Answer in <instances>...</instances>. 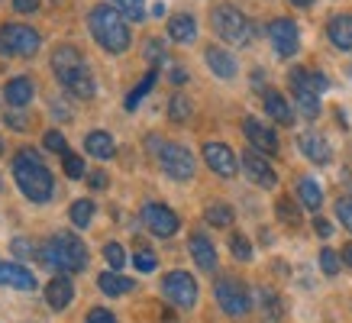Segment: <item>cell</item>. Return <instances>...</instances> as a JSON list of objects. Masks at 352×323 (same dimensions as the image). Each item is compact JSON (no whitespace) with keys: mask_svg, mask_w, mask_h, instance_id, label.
Masks as SVG:
<instances>
[{"mask_svg":"<svg viewBox=\"0 0 352 323\" xmlns=\"http://www.w3.org/2000/svg\"><path fill=\"white\" fill-rule=\"evenodd\" d=\"M52 71L55 78L62 81V87L78 100H91L94 97V78H91V68L81 58L75 45H58L52 52Z\"/></svg>","mask_w":352,"mask_h":323,"instance_id":"1","label":"cell"},{"mask_svg":"<svg viewBox=\"0 0 352 323\" xmlns=\"http://www.w3.org/2000/svg\"><path fill=\"white\" fill-rule=\"evenodd\" d=\"M13 178H16L20 191L30 197L32 204H45L52 197V172L45 168L39 152L20 149V155L13 159Z\"/></svg>","mask_w":352,"mask_h":323,"instance_id":"2","label":"cell"},{"mask_svg":"<svg viewBox=\"0 0 352 323\" xmlns=\"http://www.w3.org/2000/svg\"><path fill=\"white\" fill-rule=\"evenodd\" d=\"M87 26H91V36H94L100 49H107L110 55H120L129 49V26L123 20V13H117L113 7L100 3L87 13Z\"/></svg>","mask_w":352,"mask_h":323,"instance_id":"3","label":"cell"},{"mask_svg":"<svg viewBox=\"0 0 352 323\" xmlns=\"http://www.w3.org/2000/svg\"><path fill=\"white\" fill-rule=\"evenodd\" d=\"M43 258L45 265L58 275H75V271H85L87 269V246L81 243V236L75 233H55L43 249Z\"/></svg>","mask_w":352,"mask_h":323,"instance_id":"4","label":"cell"},{"mask_svg":"<svg viewBox=\"0 0 352 323\" xmlns=\"http://www.w3.org/2000/svg\"><path fill=\"white\" fill-rule=\"evenodd\" d=\"M291 94H294V104L307 120L320 117V94L330 87V81L320 75V71H310V68H291Z\"/></svg>","mask_w":352,"mask_h":323,"instance_id":"5","label":"cell"},{"mask_svg":"<svg viewBox=\"0 0 352 323\" xmlns=\"http://www.w3.org/2000/svg\"><path fill=\"white\" fill-rule=\"evenodd\" d=\"M210 26H214L217 36L230 45H249L252 43V23H249V16H245L243 10L230 7V3L214 7V13H210Z\"/></svg>","mask_w":352,"mask_h":323,"instance_id":"6","label":"cell"},{"mask_svg":"<svg viewBox=\"0 0 352 323\" xmlns=\"http://www.w3.org/2000/svg\"><path fill=\"white\" fill-rule=\"evenodd\" d=\"M149 146L155 149L162 172L175 178V181H191L194 178V155L178 142H165V140H149Z\"/></svg>","mask_w":352,"mask_h":323,"instance_id":"7","label":"cell"},{"mask_svg":"<svg viewBox=\"0 0 352 323\" xmlns=\"http://www.w3.org/2000/svg\"><path fill=\"white\" fill-rule=\"evenodd\" d=\"M43 45V36L32 30V26H23V23H7L0 30V52L3 55H36Z\"/></svg>","mask_w":352,"mask_h":323,"instance_id":"8","label":"cell"},{"mask_svg":"<svg viewBox=\"0 0 352 323\" xmlns=\"http://www.w3.org/2000/svg\"><path fill=\"white\" fill-rule=\"evenodd\" d=\"M162 294H165V301H171L175 307H182V311H191L194 304H197V281L188 275V271H168L165 281H162Z\"/></svg>","mask_w":352,"mask_h":323,"instance_id":"9","label":"cell"},{"mask_svg":"<svg viewBox=\"0 0 352 323\" xmlns=\"http://www.w3.org/2000/svg\"><path fill=\"white\" fill-rule=\"evenodd\" d=\"M214 294H217V304L223 307L226 317H245L249 307H252V304H249V291H245V285L239 278H220Z\"/></svg>","mask_w":352,"mask_h":323,"instance_id":"10","label":"cell"},{"mask_svg":"<svg viewBox=\"0 0 352 323\" xmlns=\"http://www.w3.org/2000/svg\"><path fill=\"white\" fill-rule=\"evenodd\" d=\"M142 223H146V230H149L152 236L159 239H168L178 233V214L171 210V207L159 204V201H149V204L142 207Z\"/></svg>","mask_w":352,"mask_h":323,"instance_id":"11","label":"cell"},{"mask_svg":"<svg viewBox=\"0 0 352 323\" xmlns=\"http://www.w3.org/2000/svg\"><path fill=\"white\" fill-rule=\"evenodd\" d=\"M268 39L275 45V52L281 58H291V55H298L300 49V32L294 26V20H285V16H278V20L268 23Z\"/></svg>","mask_w":352,"mask_h":323,"instance_id":"12","label":"cell"},{"mask_svg":"<svg viewBox=\"0 0 352 323\" xmlns=\"http://www.w3.org/2000/svg\"><path fill=\"white\" fill-rule=\"evenodd\" d=\"M204 162H207V168L217 172L220 178H236V172H239L236 152L230 149L226 142H204Z\"/></svg>","mask_w":352,"mask_h":323,"instance_id":"13","label":"cell"},{"mask_svg":"<svg viewBox=\"0 0 352 323\" xmlns=\"http://www.w3.org/2000/svg\"><path fill=\"white\" fill-rule=\"evenodd\" d=\"M243 133L249 136V142L256 146V152H265V155H278V136H275V129L265 126L262 120L245 117V120H243Z\"/></svg>","mask_w":352,"mask_h":323,"instance_id":"14","label":"cell"},{"mask_svg":"<svg viewBox=\"0 0 352 323\" xmlns=\"http://www.w3.org/2000/svg\"><path fill=\"white\" fill-rule=\"evenodd\" d=\"M243 172L249 175V178H252L258 188H275V184H278L275 168H272L265 155H262V152H256V149L243 155Z\"/></svg>","mask_w":352,"mask_h":323,"instance_id":"15","label":"cell"},{"mask_svg":"<svg viewBox=\"0 0 352 323\" xmlns=\"http://www.w3.org/2000/svg\"><path fill=\"white\" fill-rule=\"evenodd\" d=\"M262 104H265V113L275 120V123H281V126H291V123H294V110H291L288 97L281 94V91L268 87L265 94H262Z\"/></svg>","mask_w":352,"mask_h":323,"instance_id":"16","label":"cell"},{"mask_svg":"<svg viewBox=\"0 0 352 323\" xmlns=\"http://www.w3.org/2000/svg\"><path fill=\"white\" fill-rule=\"evenodd\" d=\"M0 285L16 291H36V278L30 269H23L20 262H0Z\"/></svg>","mask_w":352,"mask_h":323,"instance_id":"17","label":"cell"},{"mask_svg":"<svg viewBox=\"0 0 352 323\" xmlns=\"http://www.w3.org/2000/svg\"><path fill=\"white\" fill-rule=\"evenodd\" d=\"M72 298H75V288H72L68 275H55V278L45 285V301H49L52 311H65V307L72 304Z\"/></svg>","mask_w":352,"mask_h":323,"instance_id":"18","label":"cell"},{"mask_svg":"<svg viewBox=\"0 0 352 323\" xmlns=\"http://www.w3.org/2000/svg\"><path fill=\"white\" fill-rule=\"evenodd\" d=\"M204 62L210 65V71H214L217 78H223V81L236 78V58L226 52V49H220V45H207V52H204Z\"/></svg>","mask_w":352,"mask_h":323,"instance_id":"19","label":"cell"},{"mask_svg":"<svg viewBox=\"0 0 352 323\" xmlns=\"http://www.w3.org/2000/svg\"><path fill=\"white\" fill-rule=\"evenodd\" d=\"M298 146L314 165H327V162H330V142L323 140L320 133H300Z\"/></svg>","mask_w":352,"mask_h":323,"instance_id":"20","label":"cell"},{"mask_svg":"<svg viewBox=\"0 0 352 323\" xmlns=\"http://www.w3.org/2000/svg\"><path fill=\"white\" fill-rule=\"evenodd\" d=\"M327 32H330V43L336 45V49H342V52H352V16H349V13L333 16L330 26H327Z\"/></svg>","mask_w":352,"mask_h":323,"instance_id":"21","label":"cell"},{"mask_svg":"<svg viewBox=\"0 0 352 323\" xmlns=\"http://www.w3.org/2000/svg\"><path fill=\"white\" fill-rule=\"evenodd\" d=\"M191 256H194V262H197V269L201 271H214L217 269V249H214V243L207 236H191Z\"/></svg>","mask_w":352,"mask_h":323,"instance_id":"22","label":"cell"},{"mask_svg":"<svg viewBox=\"0 0 352 323\" xmlns=\"http://www.w3.org/2000/svg\"><path fill=\"white\" fill-rule=\"evenodd\" d=\"M32 94H36V87H32L30 78H10L7 87H3V97H7L10 107H26L32 100Z\"/></svg>","mask_w":352,"mask_h":323,"instance_id":"23","label":"cell"},{"mask_svg":"<svg viewBox=\"0 0 352 323\" xmlns=\"http://www.w3.org/2000/svg\"><path fill=\"white\" fill-rule=\"evenodd\" d=\"M168 36L175 43H194L197 36V23H194L191 13H175L168 20Z\"/></svg>","mask_w":352,"mask_h":323,"instance_id":"24","label":"cell"},{"mask_svg":"<svg viewBox=\"0 0 352 323\" xmlns=\"http://www.w3.org/2000/svg\"><path fill=\"white\" fill-rule=\"evenodd\" d=\"M97 288L104 291L107 298H120V294L133 291V281H129L126 275H117V271H104V275L97 278Z\"/></svg>","mask_w":352,"mask_h":323,"instance_id":"25","label":"cell"},{"mask_svg":"<svg viewBox=\"0 0 352 323\" xmlns=\"http://www.w3.org/2000/svg\"><path fill=\"white\" fill-rule=\"evenodd\" d=\"M85 149L94 155V159H110L113 152H117V146H113V136H107V133H87V140H85Z\"/></svg>","mask_w":352,"mask_h":323,"instance_id":"26","label":"cell"},{"mask_svg":"<svg viewBox=\"0 0 352 323\" xmlns=\"http://www.w3.org/2000/svg\"><path fill=\"white\" fill-rule=\"evenodd\" d=\"M155 81H159V68H149V71L142 75V81H139V85L126 94V110H136L139 104H142V97H146L152 87H155Z\"/></svg>","mask_w":352,"mask_h":323,"instance_id":"27","label":"cell"},{"mask_svg":"<svg viewBox=\"0 0 352 323\" xmlns=\"http://www.w3.org/2000/svg\"><path fill=\"white\" fill-rule=\"evenodd\" d=\"M298 194H300V204L307 207V210H320V204H323V188L314 181V178H300Z\"/></svg>","mask_w":352,"mask_h":323,"instance_id":"28","label":"cell"},{"mask_svg":"<svg viewBox=\"0 0 352 323\" xmlns=\"http://www.w3.org/2000/svg\"><path fill=\"white\" fill-rule=\"evenodd\" d=\"M258 307H262V317H265V320H281V313H285L281 298H278L272 288H258Z\"/></svg>","mask_w":352,"mask_h":323,"instance_id":"29","label":"cell"},{"mask_svg":"<svg viewBox=\"0 0 352 323\" xmlns=\"http://www.w3.org/2000/svg\"><path fill=\"white\" fill-rule=\"evenodd\" d=\"M204 220H207L210 226L226 230V226H233V207L223 204V201H217V204H210L207 210H204Z\"/></svg>","mask_w":352,"mask_h":323,"instance_id":"30","label":"cell"},{"mask_svg":"<svg viewBox=\"0 0 352 323\" xmlns=\"http://www.w3.org/2000/svg\"><path fill=\"white\" fill-rule=\"evenodd\" d=\"M72 223L78 226V230H85L87 223H91V220H94V201H87V197H81V201H75V204H72Z\"/></svg>","mask_w":352,"mask_h":323,"instance_id":"31","label":"cell"},{"mask_svg":"<svg viewBox=\"0 0 352 323\" xmlns=\"http://www.w3.org/2000/svg\"><path fill=\"white\" fill-rule=\"evenodd\" d=\"M275 210H278V216H281V223H291V226L300 223V210H298V204H294L291 197H278Z\"/></svg>","mask_w":352,"mask_h":323,"instance_id":"32","label":"cell"},{"mask_svg":"<svg viewBox=\"0 0 352 323\" xmlns=\"http://www.w3.org/2000/svg\"><path fill=\"white\" fill-rule=\"evenodd\" d=\"M168 117L175 120V123L188 120V117H191V100H188L184 94H175V97L168 100Z\"/></svg>","mask_w":352,"mask_h":323,"instance_id":"33","label":"cell"},{"mask_svg":"<svg viewBox=\"0 0 352 323\" xmlns=\"http://www.w3.org/2000/svg\"><path fill=\"white\" fill-rule=\"evenodd\" d=\"M113 7L123 10V16H129V20H136V23L146 16V0H113Z\"/></svg>","mask_w":352,"mask_h":323,"instance_id":"34","label":"cell"},{"mask_svg":"<svg viewBox=\"0 0 352 323\" xmlns=\"http://www.w3.org/2000/svg\"><path fill=\"white\" fill-rule=\"evenodd\" d=\"M62 165H65V175H68V178H75V181H81V178H85V159H81V155H75V152H65Z\"/></svg>","mask_w":352,"mask_h":323,"instance_id":"35","label":"cell"},{"mask_svg":"<svg viewBox=\"0 0 352 323\" xmlns=\"http://www.w3.org/2000/svg\"><path fill=\"white\" fill-rule=\"evenodd\" d=\"M230 249H233V256L239 258V262H249V258H252V243H249L243 233H233V236H230Z\"/></svg>","mask_w":352,"mask_h":323,"instance_id":"36","label":"cell"},{"mask_svg":"<svg viewBox=\"0 0 352 323\" xmlns=\"http://www.w3.org/2000/svg\"><path fill=\"white\" fill-rule=\"evenodd\" d=\"M104 258H107L110 269H123V265H126V252H123L120 243H107V246H104Z\"/></svg>","mask_w":352,"mask_h":323,"instance_id":"37","label":"cell"},{"mask_svg":"<svg viewBox=\"0 0 352 323\" xmlns=\"http://www.w3.org/2000/svg\"><path fill=\"white\" fill-rule=\"evenodd\" d=\"M340 262H342V256L340 252H333V249H320V269H323V275H336L340 271Z\"/></svg>","mask_w":352,"mask_h":323,"instance_id":"38","label":"cell"},{"mask_svg":"<svg viewBox=\"0 0 352 323\" xmlns=\"http://www.w3.org/2000/svg\"><path fill=\"white\" fill-rule=\"evenodd\" d=\"M133 265H136L139 271H155V252H149V249H136L133 252Z\"/></svg>","mask_w":352,"mask_h":323,"instance_id":"39","label":"cell"},{"mask_svg":"<svg viewBox=\"0 0 352 323\" xmlns=\"http://www.w3.org/2000/svg\"><path fill=\"white\" fill-rule=\"evenodd\" d=\"M43 142H45V149H49V152H62V155L68 152V142H65V136L58 133V129H49Z\"/></svg>","mask_w":352,"mask_h":323,"instance_id":"40","label":"cell"},{"mask_svg":"<svg viewBox=\"0 0 352 323\" xmlns=\"http://www.w3.org/2000/svg\"><path fill=\"white\" fill-rule=\"evenodd\" d=\"M336 216H340V223L352 233V197H340V201H336Z\"/></svg>","mask_w":352,"mask_h":323,"instance_id":"41","label":"cell"},{"mask_svg":"<svg viewBox=\"0 0 352 323\" xmlns=\"http://www.w3.org/2000/svg\"><path fill=\"white\" fill-rule=\"evenodd\" d=\"M10 249H13V256H20V258L36 256V243H32V239H13Z\"/></svg>","mask_w":352,"mask_h":323,"instance_id":"42","label":"cell"},{"mask_svg":"<svg viewBox=\"0 0 352 323\" xmlns=\"http://www.w3.org/2000/svg\"><path fill=\"white\" fill-rule=\"evenodd\" d=\"M146 58L152 62V68H155V65H159L162 58H165V49H162L159 39H149V43H146Z\"/></svg>","mask_w":352,"mask_h":323,"instance_id":"43","label":"cell"},{"mask_svg":"<svg viewBox=\"0 0 352 323\" xmlns=\"http://www.w3.org/2000/svg\"><path fill=\"white\" fill-rule=\"evenodd\" d=\"M85 323H117V317L107 311V307H94V311L87 313V320Z\"/></svg>","mask_w":352,"mask_h":323,"instance_id":"44","label":"cell"},{"mask_svg":"<svg viewBox=\"0 0 352 323\" xmlns=\"http://www.w3.org/2000/svg\"><path fill=\"white\" fill-rule=\"evenodd\" d=\"M13 10L16 13H32V10H39V0H13Z\"/></svg>","mask_w":352,"mask_h":323,"instance_id":"45","label":"cell"},{"mask_svg":"<svg viewBox=\"0 0 352 323\" xmlns=\"http://www.w3.org/2000/svg\"><path fill=\"white\" fill-rule=\"evenodd\" d=\"M314 233H317V236H330L333 233V226H330V220H323V216H317V220H314Z\"/></svg>","mask_w":352,"mask_h":323,"instance_id":"46","label":"cell"},{"mask_svg":"<svg viewBox=\"0 0 352 323\" xmlns=\"http://www.w3.org/2000/svg\"><path fill=\"white\" fill-rule=\"evenodd\" d=\"M7 123H10L16 133H23V129L30 126V123H26V117H20V113H7Z\"/></svg>","mask_w":352,"mask_h":323,"instance_id":"47","label":"cell"},{"mask_svg":"<svg viewBox=\"0 0 352 323\" xmlns=\"http://www.w3.org/2000/svg\"><path fill=\"white\" fill-rule=\"evenodd\" d=\"M87 181H91V188H97V191H100V188H107V175H104V172H94L91 178H87Z\"/></svg>","mask_w":352,"mask_h":323,"instance_id":"48","label":"cell"},{"mask_svg":"<svg viewBox=\"0 0 352 323\" xmlns=\"http://www.w3.org/2000/svg\"><path fill=\"white\" fill-rule=\"evenodd\" d=\"M171 81H175V85H184V81H188V71H184V68H171Z\"/></svg>","mask_w":352,"mask_h":323,"instance_id":"49","label":"cell"},{"mask_svg":"<svg viewBox=\"0 0 352 323\" xmlns=\"http://www.w3.org/2000/svg\"><path fill=\"white\" fill-rule=\"evenodd\" d=\"M340 256H342V262H346V265H352V243H349V246H346V249H342Z\"/></svg>","mask_w":352,"mask_h":323,"instance_id":"50","label":"cell"},{"mask_svg":"<svg viewBox=\"0 0 352 323\" xmlns=\"http://www.w3.org/2000/svg\"><path fill=\"white\" fill-rule=\"evenodd\" d=\"M291 3H294V7H310L314 0H291Z\"/></svg>","mask_w":352,"mask_h":323,"instance_id":"51","label":"cell"},{"mask_svg":"<svg viewBox=\"0 0 352 323\" xmlns=\"http://www.w3.org/2000/svg\"><path fill=\"white\" fill-rule=\"evenodd\" d=\"M0 155H3V142H0Z\"/></svg>","mask_w":352,"mask_h":323,"instance_id":"52","label":"cell"}]
</instances>
